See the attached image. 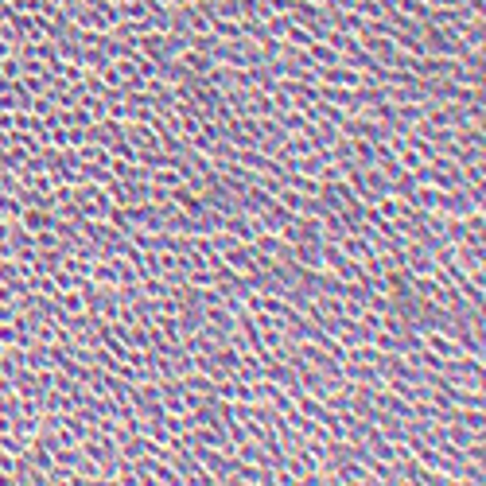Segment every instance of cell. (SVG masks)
Masks as SVG:
<instances>
[{
	"instance_id": "cell-2",
	"label": "cell",
	"mask_w": 486,
	"mask_h": 486,
	"mask_svg": "<svg viewBox=\"0 0 486 486\" xmlns=\"http://www.w3.org/2000/svg\"><path fill=\"white\" fill-rule=\"evenodd\" d=\"M319 74V86H346V90H354V86H362L366 78H362L358 67H350V63H331V67H315Z\"/></svg>"
},
{
	"instance_id": "cell-11",
	"label": "cell",
	"mask_w": 486,
	"mask_h": 486,
	"mask_svg": "<svg viewBox=\"0 0 486 486\" xmlns=\"http://www.w3.org/2000/svg\"><path fill=\"white\" fill-rule=\"evenodd\" d=\"M350 156L362 168H369V164H377V144H369L366 136H350Z\"/></svg>"
},
{
	"instance_id": "cell-7",
	"label": "cell",
	"mask_w": 486,
	"mask_h": 486,
	"mask_svg": "<svg viewBox=\"0 0 486 486\" xmlns=\"http://www.w3.org/2000/svg\"><path fill=\"white\" fill-rule=\"evenodd\" d=\"M288 424H292L296 428V432H300V436H308V440H327V428H323V424H319V420H311V416H303V412L300 409H292V412H288Z\"/></svg>"
},
{
	"instance_id": "cell-22",
	"label": "cell",
	"mask_w": 486,
	"mask_h": 486,
	"mask_svg": "<svg viewBox=\"0 0 486 486\" xmlns=\"http://www.w3.org/2000/svg\"><path fill=\"white\" fill-rule=\"evenodd\" d=\"M393 156H397V164H401V168H405V171H409V176H416V171H420V168H424V159H420V156H416V152H412V148H409V144H405V148H397V152H393Z\"/></svg>"
},
{
	"instance_id": "cell-17",
	"label": "cell",
	"mask_w": 486,
	"mask_h": 486,
	"mask_svg": "<svg viewBox=\"0 0 486 486\" xmlns=\"http://www.w3.org/2000/svg\"><path fill=\"white\" fill-rule=\"evenodd\" d=\"M272 121H277L284 133H303V125H308L300 110H277V113H272Z\"/></svg>"
},
{
	"instance_id": "cell-13",
	"label": "cell",
	"mask_w": 486,
	"mask_h": 486,
	"mask_svg": "<svg viewBox=\"0 0 486 486\" xmlns=\"http://www.w3.org/2000/svg\"><path fill=\"white\" fill-rule=\"evenodd\" d=\"M59 424L67 428V432H74V436H78V444H82V440H86V436H90V432H93V428L86 424L82 416H78V409H70V412H59Z\"/></svg>"
},
{
	"instance_id": "cell-26",
	"label": "cell",
	"mask_w": 486,
	"mask_h": 486,
	"mask_svg": "<svg viewBox=\"0 0 486 486\" xmlns=\"http://www.w3.org/2000/svg\"><path fill=\"white\" fill-rule=\"evenodd\" d=\"M78 63H82L86 70H101L110 59H105V51H101V47H82V59H78Z\"/></svg>"
},
{
	"instance_id": "cell-18",
	"label": "cell",
	"mask_w": 486,
	"mask_h": 486,
	"mask_svg": "<svg viewBox=\"0 0 486 486\" xmlns=\"http://www.w3.org/2000/svg\"><path fill=\"white\" fill-rule=\"evenodd\" d=\"M452 82H455V86H467V90H482V86H486V74H482V70H475V67H459V70L452 74Z\"/></svg>"
},
{
	"instance_id": "cell-29",
	"label": "cell",
	"mask_w": 486,
	"mask_h": 486,
	"mask_svg": "<svg viewBox=\"0 0 486 486\" xmlns=\"http://www.w3.org/2000/svg\"><path fill=\"white\" fill-rule=\"evenodd\" d=\"M20 70H24V67H20V59H16V55L0 59V74H4V78H20Z\"/></svg>"
},
{
	"instance_id": "cell-12",
	"label": "cell",
	"mask_w": 486,
	"mask_h": 486,
	"mask_svg": "<svg viewBox=\"0 0 486 486\" xmlns=\"http://www.w3.org/2000/svg\"><path fill=\"white\" fill-rule=\"evenodd\" d=\"M27 459H32V467L43 471V475L55 467V455H51V447H43L39 440H32V444H27Z\"/></svg>"
},
{
	"instance_id": "cell-25",
	"label": "cell",
	"mask_w": 486,
	"mask_h": 486,
	"mask_svg": "<svg viewBox=\"0 0 486 486\" xmlns=\"http://www.w3.org/2000/svg\"><path fill=\"white\" fill-rule=\"evenodd\" d=\"M55 300H59V308H67L70 315H78V311H86V303H82V292H78V288H67V292H59V296H55Z\"/></svg>"
},
{
	"instance_id": "cell-28",
	"label": "cell",
	"mask_w": 486,
	"mask_h": 486,
	"mask_svg": "<svg viewBox=\"0 0 486 486\" xmlns=\"http://www.w3.org/2000/svg\"><path fill=\"white\" fill-rule=\"evenodd\" d=\"M234 401L253 405V401H257V386H253V381H245V377H237V381H234Z\"/></svg>"
},
{
	"instance_id": "cell-20",
	"label": "cell",
	"mask_w": 486,
	"mask_h": 486,
	"mask_svg": "<svg viewBox=\"0 0 486 486\" xmlns=\"http://www.w3.org/2000/svg\"><path fill=\"white\" fill-rule=\"evenodd\" d=\"M319 39H323V43H331V47H335L339 55H343V51H350L354 43H358V35H350V32H339V27H327V32L319 35Z\"/></svg>"
},
{
	"instance_id": "cell-6",
	"label": "cell",
	"mask_w": 486,
	"mask_h": 486,
	"mask_svg": "<svg viewBox=\"0 0 486 486\" xmlns=\"http://www.w3.org/2000/svg\"><path fill=\"white\" fill-rule=\"evenodd\" d=\"M253 249L268 253V257H277V261H292V249H288V242H280V234H257L253 237Z\"/></svg>"
},
{
	"instance_id": "cell-3",
	"label": "cell",
	"mask_w": 486,
	"mask_h": 486,
	"mask_svg": "<svg viewBox=\"0 0 486 486\" xmlns=\"http://www.w3.org/2000/svg\"><path fill=\"white\" fill-rule=\"evenodd\" d=\"M136 51H140L144 59H152L159 67V63L168 59V32H156V27H152V32H144V35H136Z\"/></svg>"
},
{
	"instance_id": "cell-1",
	"label": "cell",
	"mask_w": 486,
	"mask_h": 486,
	"mask_svg": "<svg viewBox=\"0 0 486 486\" xmlns=\"http://www.w3.org/2000/svg\"><path fill=\"white\" fill-rule=\"evenodd\" d=\"M452 265H459L471 280H478V284L486 288V277H482L486 272V245H455Z\"/></svg>"
},
{
	"instance_id": "cell-8",
	"label": "cell",
	"mask_w": 486,
	"mask_h": 486,
	"mask_svg": "<svg viewBox=\"0 0 486 486\" xmlns=\"http://www.w3.org/2000/svg\"><path fill=\"white\" fill-rule=\"evenodd\" d=\"M125 136L136 144V148H159V136L152 125H144V121H125Z\"/></svg>"
},
{
	"instance_id": "cell-31",
	"label": "cell",
	"mask_w": 486,
	"mask_h": 486,
	"mask_svg": "<svg viewBox=\"0 0 486 486\" xmlns=\"http://www.w3.org/2000/svg\"><path fill=\"white\" fill-rule=\"evenodd\" d=\"M55 4H67V0H55Z\"/></svg>"
},
{
	"instance_id": "cell-16",
	"label": "cell",
	"mask_w": 486,
	"mask_h": 486,
	"mask_svg": "<svg viewBox=\"0 0 486 486\" xmlns=\"http://www.w3.org/2000/svg\"><path fill=\"white\" fill-rule=\"evenodd\" d=\"M8 136H12V144H16V148H24L27 156H39L43 152V140L35 133H24V129H8Z\"/></svg>"
},
{
	"instance_id": "cell-5",
	"label": "cell",
	"mask_w": 486,
	"mask_h": 486,
	"mask_svg": "<svg viewBox=\"0 0 486 486\" xmlns=\"http://www.w3.org/2000/svg\"><path fill=\"white\" fill-rule=\"evenodd\" d=\"M171 202H176L183 214H191V218H199L202 210H206V206H202V195L195 191V187H187V183H176V187H171Z\"/></svg>"
},
{
	"instance_id": "cell-24",
	"label": "cell",
	"mask_w": 486,
	"mask_h": 486,
	"mask_svg": "<svg viewBox=\"0 0 486 486\" xmlns=\"http://www.w3.org/2000/svg\"><path fill=\"white\" fill-rule=\"evenodd\" d=\"M277 199L280 202H284V206L288 210H292V214H300V210H303V199H308V195H300V191H296V187H280V191H277Z\"/></svg>"
},
{
	"instance_id": "cell-4",
	"label": "cell",
	"mask_w": 486,
	"mask_h": 486,
	"mask_svg": "<svg viewBox=\"0 0 486 486\" xmlns=\"http://www.w3.org/2000/svg\"><path fill=\"white\" fill-rule=\"evenodd\" d=\"M335 482H346V486H366L374 482V475L366 471V463H358L350 455V459H339L335 463Z\"/></svg>"
},
{
	"instance_id": "cell-27",
	"label": "cell",
	"mask_w": 486,
	"mask_h": 486,
	"mask_svg": "<svg viewBox=\"0 0 486 486\" xmlns=\"http://www.w3.org/2000/svg\"><path fill=\"white\" fill-rule=\"evenodd\" d=\"M288 24H292V20L284 16V12H272V16L265 20V32L272 35V39H284V32H288Z\"/></svg>"
},
{
	"instance_id": "cell-23",
	"label": "cell",
	"mask_w": 486,
	"mask_h": 486,
	"mask_svg": "<svg viewBox=\"0 0 486 486\" xmlns=\"http://www.w3.org/2000/svg\"><path fill=\"white\" fill-rule=\"evenodd\" d=\"M187 284L191 288H214L218 277H214V268H191V272H187Z\"/></svg>"
},
{
	"instance_id": "cell-14",
	"label": "cell",
	"mask_w": 486,
	"mask_h": 486,
	"mask_svg": "<svg viewBox=\"0 0 486 486\" xmlns=\"http://www.w3.org/2000/svg\"><path fill=\"white\" fill-rule=\"evenodd\" d=\"M308 55H311V63H319V67H331V63H343L339 59V51L331 47V43H323V39H315L308 47Z\"/></svg>"
},
{
	"instance_id": "cell-30",
	"label": "cell",
	"mask_w": 486,
	"mask_h": 486,
	"mask_svg": "<svg viewBox=\"0 0 486 486\" xmlns=\"http://www.w3.org/2000/svg\"><path fill=\"white\" fill-rule=\"evenodd\" d=\"M8 55H12V43H4V39H0V59H8Z\"/></svg>"
},
{
	"instance_id": "cell-9",
	"label": "cell",
	"mask_w": 486,
	"mask_h": 486,
	"mask_svg": "<svg viewBox=\"0 0 486 486\" xmlns=\"http://www.w3.org/2000/svg\"><path fill=\"white\" fill-rule=\"evenodd\" d=\"M152 323L159 327V335L168 339V346H183V331H179V319L168 315V311H156L152 315Z\"/></svg>"
},
{
	"instance_id": "cell-10",
	"label": "cell",
	"mask_w": 486,
	"mask_h": 486,
	"mask_svg": "<svg viewBox=\"0 0 486 486\" xmlns=\"http://www.w3.org/2000/svg\"><path fill=\"white\" fill-rule=\"evenodd\" d=\"M292 249V261L303 268H315V272H323V257H319V245H303V242H292L288 245Z\"/></svg>"
},
{
	"instance_id": "cell-15",
	"label": "cell",
	"mask_w": 486,
	"mask_h": 486,
	"mask_svg": "<svg viewBox=\"0 0 486 486\" xmlns=\"http://www.w3.org/2000/svg\"><path fill=\"white\" fill-rule=\"evenodd\" d=\"M187 389H195V393H202V397H214V377H206V374H199V369H191V374H183L179 377Z\"/></svg>"
},
{
	"instance_id": "cell-19",
	"label": "cell",
	"mask_w": 486,
	"mask_h": 486,
	"mask_svg": "<svg viewBox=\"0 0 486 486\" xmlns=\"http://www.w3.org/2000/svg\"><path fill=\"white\" fill-rule=\"evenodd\" d=\"M284 43H292V47L308 51L311 43H315V32H311V27H303V24H288V32H284Z\"/></svg>"
},
{
	"instance_id": "cell-21",
	"label": "cell",
	"mask_w": 486,
	"mask_h": 486,
	"mask_svg": "<svg viewBox=\"0 0 486 486\" xmlns=\"http://www.w3.org/2000/svg\"><path fill=\"white\" fill-rule=\"evenodd\" d=\"M257 55H261V63H277V59H284V39H272V35H265V39L257 43Z\"/></svg>"
}]
</instances>
